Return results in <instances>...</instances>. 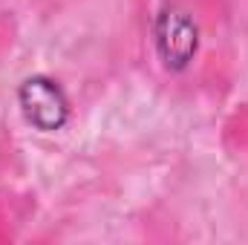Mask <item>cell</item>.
I'll use <instances>...</instances> for the list:
<instances>
[{
    "label": "cell",
    "instance_id": "1",
    "mask_svg": "<svg viewBox=\"0 0 248 245\" xmlns=\"http://www.w3.org/2000/svg\"><path fill=\"white\" fill-rule=\"evenodd\" d=\"M20 107H23L26 122L35 124L44 133L58 130L66 122V116H69V104H66L63 90L55 81L41 78V75L23 81V87H20Z\"/></svg>",
    "mask_w": 248,
    "mask_h": 245
},
{
    "label": "cell",
    "instance_id": "2",
    "mask_svg": "<svg viewBox=\"0 0 248 245\" xmlns=\"http://www.w3.org/2000/svg\"><path fill=\"white\" fill-rule=\"evenodd\" d=\"M156 46L162 61L170 69H182L190 63L196 52V26L190 23L185 12H176V9L162 12L156 23Z\"/></svg>",
    "mask_w": 248,
    "mask_h": 245
}]
</instances>
